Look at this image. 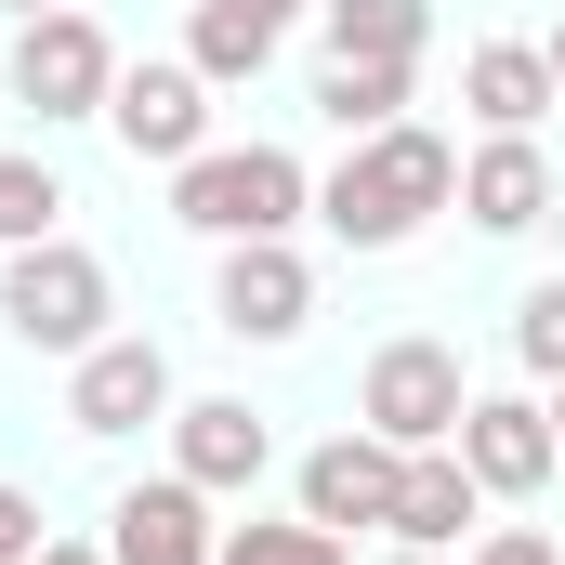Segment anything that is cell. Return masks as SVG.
Instances as JSON below:
<instances>
[{"instance_id":"cell-1","label":"cell","mask_w":565,"mask_h":565,"mask_svg":"<svg viewBox=\"0 0 565 565\" xmlns=\"http://www.w3.org/2000/svg\"><path fill=\"white\" fill-rule=\"evenodd\" d=\"M447 198H460V145H434L422 119H395V132L342 145V171L316 184V224H329L342 250H408Z\"/></svg>"},{"instance_id":"cell-2","label":"cell","mask_w":565,"mask_h":565,"mask_svg":"<svg viewBox=\"0 0 565 565\" xmlns=\"http://www.w3.org/2000/svg\"><path fill=\"white\" fill-rule=\"evenodd\" d=\"M316 211V171L289 158V145H198L184 171H171V224H198V237H289Z\"/></svg>"},{"instance_id":"cell-3","label":"cell","mask_w":565,"mask_h":565,"mask_svg":"<svg viewBox=\"0 0 565 565\" xmlns=\"http://www.w3.org/2000/svg\"><path fill=\"white\" fill-rule=\"evenodd\" d=\"M0 329L40 342V355H93V342H106V264H93L79 237L0 250Z\"/></svg>"},{"instance_id":"cell-4","label":"cell","mask_w":565,"mask_h":565,"mask_svg":"<svg viewBox=\"0 0 565 565\" xmlns=\"http://www.w3.org/2000/svg\"><path fill=\"white\" fill-rule=\"evenodd\" d=\"M460 408H473V382H460V355H447V342H382V355H369L355 422L382 434V447H447Z\"/></svg>"},{"instance_id":"cell-5","label":"cell","mask_w":565,"mask_h":565,"mask_svg":"<svg viewBox=\"0 0 565 565\" xmlns=\"http://www.w3.org/2000/svg\"><path fill=\"white\" fill-rule=\"evenodd\" d=\"M106 93H119V53H106L93 13L13 26V106H40V119H106Z\"/></svg>"},{"instance_id":"cell-6","label":"cell","mask_w":565,"mask_h":565,"mask_svg":"<svg viewBox=\"0 0 565 565\" xmlns=\"http://www.w3.org/2000/svg\"><path fill=\"white\" fill-rule=\"evenodd\" d=\"M106 132L132 145V158H158V171H184L211 145V79L184 53H145V66H119V93H106Z\"/></svg>"},{"instance_id":"cell-7","label":"cell","mask_w":565,"mask_h":565,"mask_svg":"<svg viewBox=\"0 0 565 565\" xmlns=\"http://www.w3.org/2000/svg\"><path fill=\"white\" fill-rule=\"evenodd\" d=\"M447 447H460V473H473L487 500H540V487H553V460H565V447H553V408H540V395H473Z\"/></svg>"},{"instance_id":"cell-8","label":"cell","mask_w":565,"mask_h":565,"mask_svg":"<svg viewBox=\"0 0 565 565\" xmlns=\"http://www.w3.org/2000/svg\"><path fill=\"white\" fill-rule=\"evenodd\" d=\"M395 473H408V447H382V434H329L316 460H302V526H329V540H355V526H395Z\"/></svg>"},{"instance_id":"cell-9","label":"cell","mask_w":565,"mask_h":565,"mask_svg":"<svg viewBox=\"0 0 565 565\" xmlns=\"http://www.w3.org/2000/svg\"><path fill=\"white\" fill-rule=\"evenodd\" d=\"M66 422H79V434H145V422H171V355L132 342V329H106V342L79 355V382H66Z\"/></svg>"},{"instance_id":"cell-10","label":"cell","mask_w":565,"mask_h":565,"mask_svg":"<svg viewBox=\"0 0 565 565\" xmlns=\"http://www.w3.org/2000/svg\"><path fill=\"white\" fill-rule=\"evenodd\" d=\"M211 316H224L237 342H289V329L316 316V264H302L289 237H237V250H224V289H211Z\"/></svg>"},{"instance_id":"cell-11","label":"cell","mask_w":565,"mask_h":565,"mask_svg":"<svg viewBox=\"0 0 565 565\" xmlns=\"http://www.w3.org/2000/svg\"><path fill=\"white\" fill-rule=\"evenodd\" d=\"M211 553H224V526H211V487H184V473H158L106 513V565H211Z\"/></svg>"},{"instance_id":"cell-12","label":"cell","mask_w":565,"mask_h":565,"mask_svg":"<svg viewBox=\"0 0 565 565\" xmlns=\"http://www.w3.org/2000/svg\"><path fill=\"white\" fill-rule=\"evenodd\" d=\"M264 460H277V434H264V408L250 395H198V408H171V473L184 487H264Z\"/></svg>"},{"instance_id":"cell-13","label":"cell","mask_w":565,"mask_h":565,"mask_svg":"<svg viewBox=\"0 0 565 565\" xmlns=\"http://www.w3.org/2000/svg\"><path fill=\"white\" fill-rule=\"evenodd\" d=\"M460 211L487 224V237H540L553 224V158H540V132H487L473 158H460Z\"/></svg>"},{"instance_id":"cell-14","label":"cell","mask_w":565,"mask_h":565,"mask_svg":"<svg viewBox=\"0 0 565 565\" xmlns=\"http://www.w3.org/2000/svg\"><path fill=\"white\" fill-rule=\"evenodd\" d=\"M460 106H473L487 132H540V119L565 106L553 53H540V40H473V53H460Z\"/></svg>"},{"instance_id":"cell-15","label":"cell","mask_w":565,"mask_h":565,"mask_svg":"<svg viewBox=\"0 0 565 565\" xmlns=\"http://www.w3.org/2000/svg\"><path fill=\"white\" fill-rule=\"evenodd\" d=\"M473 473H460V447H408V473H395V553H447V540H473Z\"/></svg>"},{"instance_id":"cell-16","label":"cell","mask_w":565,"mask_h":565,"mask_svg":"<svg viewBox=\"0 0 565 565\" xmlns=\"http://www.w3.org/2000/svg\"><path fill=\"white\" fill-rule=\"evenodd\" d=\"M316 119H329L342 145L395 132V119H408V66H382V53H329V66H316Z\"/></svg>"},{"instance_id":"cell-17","label":"cell","mask_w":565,"mask_h":565,"mask_svg":"<svg viewBox=\"0 0 565 565\" xmlns=\"http://www.w3.org/2000/svg\"><path fill=\"white\" fill-rule=\"evenodd\" d=\"M329 13V53H382V66H422L434 0H316Z\"/></svg>"},{"instance_id":"cell-18","label":"cell","mask_w":565,"mask_h":565,"mask_svg":"<svg viewBox=\"0 0 565 565\" xmlns=\"http://www.w3.org/2000/svg\"><path fill=\"white\" fill-rule=\"evenodd\" d=\"M184 66H198L211 93H237V79H264V66H277V26H250V13H211V0H198V26H184Z\"/></svg>"},{"instance_id":"cell-19","label":"cell","mask_w":565,"mask_h":565,"mask_svg":"<svg viewBox=\"0 0 565 565\" xmlns=\"http://www.w3.org/2000/svg\"><path fill=\"white\" fill-rule=\"evenodd\" d=\"M53 211H66V171L53 158H0V250H40Z\"/></svg>"},{"instance_id":"cell-20","label":"cell","mask_w":565,"mask_h":565,"mask_svg":"<svg viewBox=\"0 0 565 565\" xmlns=\"http://www.w3.org/2000/svg\"><path fill=\"white\" fill-rule=\"evenodd\" d=\"M211 565H355L329 526H224V553Z\"/></svg>"},{"instance_id":"cell-21","label":"cell","mask_w":565,"mask_h":565,"mask_svg":"<svg viewBox=\"0 0 565 565\" xmlns=\"http://www.w3.org/2000/svg\"><path fill=\"white\" fill-rule=\"evenodd\" d=\"M513 355H526L540 382H565V277H540L526 302H513Z\"/></svg>"},{"instance_id":"cell-22","label":"cell","mask_w":565,"mask_h":565,"mask_svg":"<svg viewBox=\"0 0 565 565\" xmlns=\"http://www.w3.org/2000/svg\"><path fill=\"white\" fill-rule=\"evenodd\" d=\"M40 540H53V526H40V500H26V487H0V565H40Z\"/></svg>"},{"instance_id":"cell-23","label":"cell","mask_w":565,"mask_h":565,"mask_svg":"<svg viewBox=\"0 0 565 565\" xmlns=\"http://www.w3.org/2000/svg\"><path fill=\"white\" fill-rule=\"evenodd\" d=\"M473 565H565V553L540 540V526H487V540H473Z\"/></svg>"},{"instance_id":"cell-24","label":"cell","mask_w":565,"mask_h":565,"mask_svg":"<svg viewBox=\"0 0 565 565\" xmlns=\"http://www.w3.org/2000/svg\"><path fill=\"white\" fill-rule=\"evenodd\" d=\"M211 13H250V26H289V13H316V0H211Z\"/></svg>"},{"instance_id":"cell-25","label":"cell","mask_w":565,"mask_h":565,"mask_svg":"<svg viewBox=\"0 0 565 565\" xmlns=\"http://www.w3.org/2000/svg\"><path fill=\"white\" fill-rule=\"evenodd\" d=\"M40 565H106V553H93V540H40Z\"/></svg>"},{"instance_id":"cell-26","label":"cell","mask_w":565,"mask_h":565,"mask_svg":"<svg viewBox=\"0 0 565 565\" xmlns=\"http://www.w3.org/2000/svg\"><path fill=\"white\" fill-rule=\"evenodd\" d=\"M0 13H13V26H40V13H66V0H0Z\"/></svg>"},{"instance_id":"cell-27","label":"cell","mask_w":565,"mask_h":565,"mask_svg":"<svg viewBox=\"0 0 565 565\" xmlns=\"http://www.w3.org/2000/svg\"><path fill=\"white\" fill-rule=\"evenodd\" d=\"M540 53H553V93H565V26H553V40H540Z\"/></svg>"},{"instance_id":"cell-28","label":"cell","mask_w":565,"mask_h":565,"mask_svg":"<svg viewBox=\"0 0 565 565\" xmlns=\"http://www.w3.org/2000/svg\"><path fill=\"white\" fill-rule=\"evenodd\" d=\"M553 447H565V408H553Z\"/></svg>"},{"instance_id":"cell-29","label":"cell","mask_w":565,"mask_h":565,"mask_svg":"<svg viewBox=\"0 0 565 565\" xmlns=\"http://www.w3.org/2000/svg\"><path fill=\"white\" fill-rule=\"evenodd\" d=\"M395 565H434V553H395Z\"/></svg>"}]
</instances>
